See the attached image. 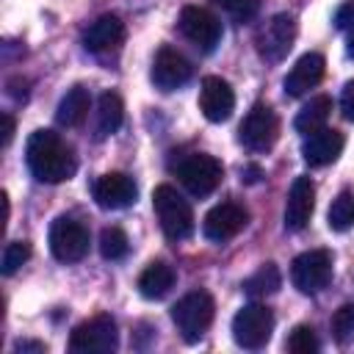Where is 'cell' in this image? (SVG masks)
<instances>
[{
  "mask_svg": "<svg viewBox=\"0 0 354 354\" xmlns=\"http://www.w3.org/2000/svg\"><path fill=\"white\" fill-rule=\"evenodd\" d=\"M290 279L301 293H318L332 279V252L310 249L299 254L290 266Z\"/></svg>",
  "mask_w": 354,
  "mask_h": 354,
  "instance_id": "10",
  "label": "cell"
},
{
  "mask_svg": "<svg viewBox=\"0 0 354 354\" xmlns=\"http://www.w3.org/2000/svg\"><path fill=\"white\" fill-rule=\"evenodd\" d=\"M340 111L348 122H354V80H348L343 86V94H340Z\"/></svg>",
  "mask_w": 354,
  "mask_h": 354,
  "instance_id": "32",
  "label": "cell"
},
{
  "mask_svg": "<svg viewBox=\"0 0 354 354\" xmlns=\"http://www.w3.org/2000/svg\"><path fill=\"white\" fill-rule=\"evenodd\" d=\"M296 41V19L290 14H274L257 33V53L268 64H279L288 58Z\"/></svg>",
  "mask_w": 354,
  "mask_h": 354,
  "instance_id": "9",
  "label": "cell"
},
{
  "mask_svg": "<svg viewBox=\"0 0 354 354\" xmlns=\"http://www.w3.org/2000/svg\"><path fill=\"white\" fill-rule=\"evenodd\" d=\"M332 337L337 346H348L354 340V304H343L332 315Z\"/></svg>",
  "mask_w": 354,
  "mask_h": 354,
  "instance_id": "27",
  "label": "cell"
},
{
  "mask_svg": "<svg viewBox=\"0 0 354 354\" xmlns=\"http://www.w3.org/2000/svg\"><path fill=\"white\" fill-rule=\"evenodd\" d=\"M14 130H17V124H14V116H11V113H3V147H8V144H11V138H14Z\"/></svg>",
  "mask_w": 354,
  "mask_h": 354,
  "instance_id": "33",
  "label": "cell"
},
{
  "mask_svg": "<svg viewBox=\"0 0 354 354\" xmlns=\"http://www.w3.org/2000/svg\"><path fill=\"white\" fill-rule=\"evenodd\" d=\"M25 160H28L30 174L39 183H50V185L69 180L75 174V169H77L72 147L53 130H36L28 138Z\"/></svg>",
  "mask_w": 354,
  "mask_h": 354,
  "instance_id": "1",
  "label": "cell"
},
{
  "mask_svg": "<svg viewBox=\"0 0 354 354\" xmlns=\"http://www.w3.org/2000/svg\"><path fill=\"white\" fill-rule=\"evenodd\" d=\"M122 41H124V22H122L116 14H102V17H97V19L86 28V33H83V47H86L88 53H97V55L116 50Z\"/></svg>",
  "mask_w": 354,
  "mask_h": 354,
  "instance_id": "19",
  "label": "cell"
},
{
  "mask_svg": "<svg viewBox=\"0 0 354 354\" xmlns=\"http://www.w3.org/2000/svg\"><path fill=\"white\" fill-rule=\"evenodd\" d=\"M246 221H249V213H246L241 205H235V202H221V205H216V207L205 216L202 230H205V235H207L210 241L224 243V241L235 238V235L246 227Z\"/></svg>",
  "mask_w": 354,
  "mask_h": 354,
  "instance_id": "15",
  "label": "cell"
},
{
  "mask_svg": "<svg viewBox=\"0 0 354 354\" xmlns=\"http://www.w3.org/2000/svg\"><path fill=\"white\" fill-rule=\"evenodd\" d=\"M50 252L61 263L83 260L88 254V230L69 216H58L50 227Z\"/></svg>",
  "mask_w": 354,
  "mask_h": 354,
  "instance_id": "8",
  "label": "cell"
},
{
  "mask_svg": "<svg viewBox=\"0 0 354 354\" xmlns=\"http://www.w3.org/2000/svg\"><path fill=\"white\" fill-rule=\"evenodd\" d=\"M282 285V274L274 263H263L252 277L243 279V293L252 299H266L271 293H277Z\"/></svg>",
  "mask_w": 354,
  "mask_h": 354,
  "instance_id": "24",
  "label": "cell"
},
{
  "mask_svg": "<svg viewBox=\"0 0 354 354\" xmlns=\"http://www.w3.org/2000/svg\"><path fill=\"white\" fill-rule=\"evenodd\" d=\"M260 177H263V171H260V166H254V163H249V166L241 169V180H243V183H260Z\"/></svg>",
  "mask_w": 354,
  "mask_h": 354,
  "instance_id": "34",
  "label": "cell"
},
{
  "mask_svg": "<svg viewBox=\"0 0 354 354\" xmlns=\"http://www.w3.org/2000/svg\"><path fill=\"white\" fill-rule=\"evenodd\" d=\"M127 249H130V241H127L124 230H119V227H105V230L100 232V254H102L105 260H122V257L127 254Z\"/></svg>",
  "mask_w": 354,
  "mask_h": 354,
  "instance_id": "26",
  "label": "cell"
},
{
  "mask_svg": "<svg viewBox=\"0 0 354 354\" xmlns=\"http://www.w3.org/2000/svg\"><path fill=\"white\" fill-rule=\"evenodd\" d=\"M124 119V105L119 100L116 91H102L97 100V116H94V138L105 141L108 136H113L122 127Z\"/></svg>",
  "mask_w": 354,
  "mask_h": 354,
  "instance_id": "20",
  "label": "cell"
},
{
  "mask_svg": "<svg viewBox=\"0 0 354 354\" xmlns=\"http://www.w3.org/2000/svg\"><path fill=\"white\" fill-rule=\"evenodd\" d=\"M318 348H321V343H318L313 326H307V324L293 326V332L288 337V351H293V354H315Z\"/></svg>",
  "mask_w": 354,
  "mask_h": 354,
  "instance_id": "28",
  "label": "cell"
},
{
  "mask_svg": "<svg viewBox=\"0 0 354 354\" xmlns=\"http://www.w3.org/2000/svg\"><path fill=\"white\" fill-rule=\"evenodd\" d=\"M324 72H326L324 55H318V53L301 55V58L290 66V72L285 75V80H282L285 94H288V97H301V94H307L310 88H315V86L324 80Z\"/></svg>",
  "mask_w": 354,
  "mask_h": 354,
  "instance_id": "18",
  "label": "cell"
},
{
  "mask_svg": "<svg viewBox=\"0 0 354 354\" xmlns=\"http://www.w3.org/2000/svg\"><path fill=\"white\" fill-rule=\"evenodd\" d=\"M218 6L235 19V22H249L260 11V0H218Z\"/></svg>",
  "mask_w": 354,
  "mask_h": 354,
  "instance_id": "30",
  "label": "cell"
},
{
  "mask_svg": "<svg viewBox=\"0 0 354 354\" xmlns=\"http://www.w3.org/2000/svg\"><path fill=\"white\" fill-rule=\"evenodd\" d=\"M191 72H194V66L183 53H177L174 47H160L155 61H152L149 75L160 91H174L191 80Z\"/></svg>",
  "mask_w": 354,
  "mask_h": 354,
  "instance_id": "12",
  "label": "cell"
},
{
  "mask_svg": "<svg viewBox=\"0 0 354 354\" xmlns=\"http://www.w3.org/2000/svg\"><path fill=\"white\" fill-rule=\"evenodd\" d=\"M235 108V91L221 77H205L199 88V111L207 122H227Z\"/></svg>",
  "mask_w": 354,
  "mask_h": 354,
  "instance_id": "14",
  "label": "cell"
},
{
  "mask_svg": "<svg viewBox=\"0 0 354 354\" xmlns=\"http://www.w3.org/2000/svg\"><path fill=\"white\" fill-rule=\"evenodd\" d=\"M277 136H279V119H277V113L268 105H263V102L252 105V111L243 116L241 130H238L241 144L246 149H252V152H268L277 144Z\"/></svg>",
  "mask_w": 354,
  "mask_h": 354,
  "instance_id": "7",
  "label": "cell"
},
{
  "mask_svg": "<svg viewBox=\"0 0 354 354\" xmlns=\"http://www.w3.org/2000/svg\"><path fill=\"white\" fill-rule=\"evenodd\" d=\"M343 144H346V138H343L340 130L321 127V130L304 136V141H301V158H304V163H310L315 169L318 166H329V163H335L340 158Z\"/></svg>",
  "mask_w": 354,
  "mask_h": 354,
  "instance_id": "16",
  "label": "cell"
},
{
  "mask_svg": "<svg viewBox=\"0 0 354 354\" xmlns=\"http://www.w3.org/2000/svg\"><path fill=\"white\" fill-rule=\"evenodd\" d=\"M335 25H337V30H351L354 28V0L343 3L335 11Z\"/></svg>",
  "mask_w": 354,
  "mask_h": 354,
  "instance_id": "31",
  "label": "cell"
},
{
  "mask_svg": "<svg viewBox=\"0 0 354 354\" xmlns=\"http://www.w3.org/2000/svg\"><path fill=\"white\" fill-rule=\"evenodd\" d=\"M138 196V185L124 171H108L94 183V199L105 210H122L130 207Z\"/></svg>",
  "mask_w": 354,
  "mask_h": 354,
  "instance_id": "13",
  "label": "cell"
},
{
  "mask_svg": "<svg viewBox=\"0 0 354 354\" xmlns=\"http://www.w3.org/2000/svg\"><path fill=\"white\" fill-rule=\"evenodd\" d=\"M174 279H177L174 268L169 263H163V260H155V263H149L141 271V277H138V293L144 299H163L174 288Z\"/></svg>",
  "mask_w": 354,
  "mask_h": 354,
  "instance_id": "22",
  "label": "cell"
},
{
  "mask_svg": "<svg viewBox=\"0 0 354 354\" xmlns=\"http://www.w3.org/2000/svg\"><path fill=\"white\" fill-rule=\"evenodd\" d=\"M119 346V329L111 315H94L77 324L69 335V348L75 354H108Z\"/></svg>",
  "mask_w": 354,
  "mask_h": 354,
  "instance_id": "4",
  "label": "cell"
},
{
  "mask_svg": "<svg viewBox=\"0 0 354 354\" xmlns=\"http://www.w3.org/2000/svg\"><path fill=\"white\" fill-rule=\"evenodd\" d=\"M152 207H155L158 224L166 238L183 241L194 232V210H191L188 199H183V194H177V188L158 185L152 191Z\"/></svg>",
  "mask_w": 354,
  "mask_h": 354,
  "instance_id": "3",
  "label": "cell"
},
{
  "mask_svg": "<svg viewBox=\"0 0 354 354\" xmlns=\"http://www.w3.org/2000/svg\"><path fill=\"white\" fill-rule=\"evenodd\" d=\"M326 224L335 232H346L354 227V194L351 191H340L332 199L329 213H326Z\"/></svg>",
  "mask_w": 354,
  "mask_h": 354,
  "instance_id": "25",
  "label": "cell"
},
{
  "mask_svg": "<svg viewBox=\"0 0 354 354\" xmlns=\"http://www.w3.org/2000/svg\"><path fill=\"white\" fill-rule=\"evenodd\" d=\"M348 55L354 58V28L348 30Z\"/></svg>",
  "mask_w": 354,
  "mask_h": 354,
  "instance_id": "36",
  "label": "cell"
},
{
  "mask_svg": "<svg viewBox=\"0 0 354 354\" xmlns=\"http://www.w3.org/2000/svg\"><path fill=\"white\" fill-rule=\"evenodd\" d=\"M274 332V313L266 304H246L232 318V337L241 348L257 351L271 340Z\"/></svg>",
  "mask_w": 354,
  "mask_h": 354,
  "instance_id": "5",
  "label": "cell"
},
{
  "mask_svg": "<svg viewBox=\"0 0 354 354\" xmlns=\"http://www.w3.org/2000/svg\"><path fill=\"white\" fill-rule=\"evenodd\" d=\"M88 108H91V94L86 86H72L61 102H58V111H55V122L61 127H80L88 116Z\"/></svg>",
  "mask_w": 354,
  "mask_h": 354,
  "instance_id": "21",
  "label": "cell"
},
{
  "mask_svg": "<svg viewBox=\"0 0 354 354\" xmlns=\"http://www.w3.org/2000/svg\"><path fill=\"white\" fill-rule=\"evenodd\" d=\"M180 33L202 53L216 50V44L221 41V22L216 14H210L207 8L199 6H185L180 11Z\"/></svg>",
  "mask_w": 354,
  "mask_h": 354,
  "instance_id": "11",
  "label": "cell"
},
{
  "mask_svg": "<svg viewBox=\"0 0 354 354\" xmlns=\"http://www.w3.org/2000/svg\"><path fill=\"white\" fill-rule=\"evenodd\" d=\"M329 113H332V100H329L326 94H318V97H313V100L296 113L293 127H296L299 133H304V136H307V133H315V130L326 127Z\"/></svg>",
  "mask_w": 354,
  "mask_h": 354,
  "instance_id": "23",
  "label": "cell"
},
{
  "mask_svg": "<svg viewBox=\"0 0 354 354\" xmlns=\"http://www.w3.org/2000/svg\"><path fill=\"white\" fill-rule=\"evenodd\" d=\"M213 315H216V301L205 290H191L171 307V321L185 343L202 340L213 324Z\"/></svg>",
  "mask_w": 354,
  "mask_h": 354,
  "instance_id": "2",
  "label": "cell"
},
{
  "mask_svg": "<svg viewBox=\"0 0 354 354\" xmlns=\"http://www.w3.org/2000/svg\"><path fill=\"white\" fill-rule=\"evenodd\" d=\"M14 348H17V351H47L44 343H33V340H19Z\"/></svg>",
  "mask_w": 354,
  "mask_h": 354,
  "instance_id": "35",
  "label": "cell"
},
{
  "mask_svg": "<svg viewBox=\"0 0 354 354\" xmlns=\"http://www.w3.org/2000/svg\"><path fill=\"white\" fill-rule=\"evenodd\" d=\"M28 257H30V243H28V241H11V243L3 249V274L11 277Z\"/></svg>",
  "mask_w": 354,
  "mask_h": 354,
  "instance_id": "29",
  "label": "cell"
},
{
  "mask_svg": "<svg viewBox=\"0 0 354 354\" xmlns=\"http://www.w3.org/2000/svg\"><path fill=\"white\" fill-rule=\"evenodd\" d=\"M313 207H315V183L310 177H296L285 202V230L290 232L304 230L313 216Z\"/></svg>",
  "mask_w": 354,
  "mask_h": 354,
  "instance_id": "17",
  "label": "cell"
},
{
  "mask_svg": "<svg viewBox=\"0 0 354 354\" xmlns=\"http://www.w3.org/2000/svg\"><path fill=\"white\" fill-rule=\"evenodd\" d=\"M180 183L185 185L188 194L194 196H207L218 188L221 177H224V169L221 163L213 158V155H205V152H194V155H185L177 166H174Z\"/></svg>",
  "mask_w": 354,
  "mask_h": 354,
  "instance_id": "6",
  "label": "cell"
},
{
  "mask_svg": "<svg viewBox=\"0 0 354 354\" xmlns=\"http://www.w3.org/2000/svg\"><path fill=\"white\" fill-rule=\"evenodd\" d=\"M216 3H218V0H216Z\"/></svg>",
  "mask_w": 354,
  "mask_h": 354,
  "instance_id": "37",
  "label": "cell"
}]
</instances>
